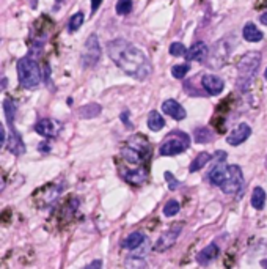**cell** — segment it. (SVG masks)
I'll return each mask as SVG.
<instances>
[{
	"instance_id": "8fae6325",
	"label": "cell",
	"mask_w": 267,
	"mask_h": 269,
	"mask_svg": "<svg viewBox=\"0 0 267 269\" xmlns=\"http://www.w3.org/2000/svg\"><path fill=\"white\" fill-rule=\"evenodd\" d=\"M162 110H164V113L170 115L171 118L176 120V121H181V120H184L186 118V110L184 107L181 105L178 101L175 99H167L164 101V104H162Z\"/></svg>"
},
{
	"instance_id": "6da1fadb",
	"label": "cell",
	"mask_w": 267,
	"mask_h": 269,
	"mask_svg": "<svg viewBox=\"0 0 267 269\" xmlns=\"http://www.w3.org/2000/svg\"><path fill=\"white\" fill-rule=\"evenodd\" d=\"M107 54L110 57V60L120 70H123L126 74L138 81L146 79L148 74L151 73V63L148 60V57L138 47H135L126 40H123V38H117V40H113L107 44Z\"/></svg>"
},
{
	"instance_id": "e0dca14e",
	"label": "cell",
	"mask_w": 267,
	"mask_h": 269,
	"mask_svg": "<svg viewBox=\"0 0 267 269\" xmlns=\"http://www.w3.org/2000/svg\"><path fill=\"white\" fill-rule=\"evenodd\" d=\"M143 243H145V235L141 232H132L129 236H126V239L123 241V249H128V251H135L138 249Z\"/></svg>"
},
{
	"instance_id": "4dcf8cb0",
	"label": "cell",
	"mask_w": 267,
	"mask_h": 269,
	"mask_svg": "<svg viewBox=\"0 0 267 269\" xmlns=\"http://www.w3.org/2000/svg\"><path fill=\"white\" fill-rule=\"evenodd\" d=\"M164 175H165V178H167V181H168V189H170V190H175V189L179 186V181H178L173 175H171L170 172H165Z\"/></svg>"
},
{
	"instance_id": "4316f807",
	"label": "cell",
	"mask_w": 267,
	"mask_h": 269,
	"mask_svg": "<svg viewBox=\"0 0 267 269\" xmlns=\"http://www.w3.org/2000/svg\"><path fill=\"white\" fill-rule=\"evenodd\" d=\"M179 213V203L176 200H170L167 201V205L164 206V214L167 217H171V216H176Z\"/></svg>"
},
{
	"instance_id": "d590c367",
	"label": "cell",
	"mask_w": 267,
	"mask_h": 269,
	"mask_svg": "<svg viewBox=\"0 0 267 269\" xmlns=\"http://www.w3.org/2000/svg\"><path fill=\"white\" fill-rule=\"evenodd\" d=\"M5 87H6V79L3 78V79H2V89H5Z\"/></svg>"
},
{
	"instance_id": "ba28073f",
	"label": "cell",
	"mask_w": 267,
	"mask_h": 269,
	"mask_svg": "<svg viewBox=\"0 0 267 269\" xmlns=\"http://www.w3.org/2000/svg\"><path fill=\"white\" fill-rule=\"evenodd\" d=\"M181 230H183V227H181V225L171 227L168 232H165V233L162 235V236L157 239V241H156L154 251H156V252H164V251H167V249H170L171 246H175L176 239H178L179 235H181Z\"/></svg>"
},
{
	"instance_id": "e575fe53",
	"label": "cell",
	"mask_w": 267,
	"mask_h": 269,
	"mask_svg": "<svg viewBox=\"0 0 267 269\" xmlns=\"http://www.w3.org/2000/svg\"><path fill=\"white\" fill-rule=\"evenodd\" d=\"M260 21H261V24H264V25H267V13H264V14H261V17H260Z\"/></svg>"
},
{
	"instance_id": "d6a6232c",
	"label": "cell",
	"mask_w": 267,
	"mask_h": 269,
	"mask_svg": "<svg viewBox=\"0 0 267 269\" xmlns=\"http://www.w3.org/2000/svg\"><path fill=\"white\" fill-rule=\"evenodd\" d=\"M101 2H102V0H91V9H93V11H96V9L101 6Z\"/></svg>"
},
{
	"instance_id": "83f0119b",
	"label": "cell",
	"mask_w": 267,
	"mask_h": 269,
	"mask_svg": "<svg viewBox=\"0 0 267 269\" xmlns=\"http://www.w3.org/2000/svg\"><path fill=\"white\" fill-rule=\"evenodd\" d=\"M170 54L173 57H183L187 54V47L183 43H171L170 44Z\"/></svg>"
},
{
	"instance_id": "d6986e66",
	"label": "cell",
	"mask_w": 267,
	"mask_h": 269,
	"mask_svg": "<svg viewBox=\"0 0 267 269\" xmlns=\"http://www.w3.org/2000/svg\"><path fill=\"white\" fill-rule=\"evenodd\" d=\"M217 255H218V247L215 244H209L207 247H204L203 251L198 254L197 260H198V263L206 265L209 262H212L214 258H217Z\"/></svg>"
},
{
	"instance_id": "44dd1931",
	"label": "cell",
	"mask_w": 267,
	"mask_h": 269,
	"mask_svg": "<svg viewBox=\"0 0 267 269\" xmlns=\"http://www.w3.org/2000/svg\"><path fill=\"white\" fill-rule=\"evenodd\" d=\"M266 203V192L263 187L256 186L252 192V206L255 209H263Z\"/></svg>"
},
{
	"instance_id": "ffe728a7",
	"label": "cell",
	"mask_w": 267,
	"mask_h": 269,
	"mask_svg": "<svg viewBox=\"0 0 267 269\" xmlns=\"http://www.w3.org/2000/svg\"><path fill=\"white\" fill-rule=\"evenodd\" d=\"M164 126H165V120H164V117H162V115H160L159 112L151 110L149 115H148V128H149L152 132H159Z\"/></svg>"
},
{
	"instance_id": "cb8c5ba5",
	"label": "cell",
	"mask_w": 267,
	"mask_h": 269,
	"mask_svg": "<svg viewBox=\"0 0 267 269\" xmlns=\"http://www.w3.org/2000/svg\"><path fill=\"white\" fill-rule=\"evenodd\" d=\"M3 112H5V117H6V121L9 124V128H11L13 126V121H14V117H16V104L11 99H5L3 101Z\"/></svg>"
},
{
	"instance_id": "3957f363",
	"label": "cell",
	"mask_w": 267,
	"mask_h": 269,
	"mask_svg": "<svg viewBox=\"0 0 267 269\" xmlns=\"http://www.w3.org/2000/svg\"><path fill=\"white\" fill-rule=\"evenodd\" d=\"M261 65V54L260 52H249L245 54L237 63V85L241 89H247L258 73Z\"/></svg>"
},
{
	"instance_id": "603a6c76",
	"label": "cell",
	"mask_w": 267,
	"mask_h": 269,
	"mask_svg": "<svg viewBox=\"0 0 267 269\" xmlns=\"http://www.w3.org/2000/svg\"><path fill=\"white\" fill-rule=\"evenodd\" d=\"M212 158H211V155L209 153H206V151H203V153H200V155L194 159V162L190 164V172H197V170H201L209 161H211Z\"/></svg>"
},
{
	"instance_id": "2e32d148",
	"label": "cell",
	"mask_w": 267,
	"mask_h": 269,
	"mask_svg": "<svg viewBox=\"0 0 267 269\" xmlns=\"http://www.w3.org/2000/svg\"><path fill=\"white\" fill-rule=\"evenodd\" d=\"M126 181H129L131 184H143L146 179H148V172L146 169H134L129 170L126 174H123Z\"/></svg>"
},
{
	"instance_id": "ac0fdd59",
	"label": "cell",
	"mask_w": 267,
	"mask_h": 269,
	"mask_svg": "<svg viewBox=\"0 0 267 269\" xmlns=\"http://www.w3.org/2000/svg\"><path fill=\"white\" fill-rule=\"evenodd\" d=\"M242 35H244V38L249 43H258V41H261L263 38H264L263 32H260V28L256 27L253 22H247L245 24L244 30H242Z\"/></svg>"
},
{
	"instance_id": "9c48e42d",
	"label": "cell",
	"mask_w": 267,
	"mask_h": 269,
	"mask_svg": "<svg viewBox=\"0 0 267 269\" xmlns=\"http://www.w3.org/2000/svg\"><path fill=\"white\" fill-rule=\"evenodd\" d=\"M250 136H252V128L249 124L241 123L239 126H236L230 134H228L226 142H228V145L237 147V145H241V143H244Z\"/></svg>"
},
{
	"instance_id": "4fadbf2b",
	"label": "cell",
	"mask_w": 267,
	"mask_h": 269,
	"mask_svg": "<svg viewBox=\"0 0 267 269\" xmlns=\"http://www.w3.org/2000/svg\"><path fill=\"white\" fill-rule=\"evenodd\" d=\"M121 156H123V159H125L126 162H129V164H134V166H138V164H141L143 161L148 159V156H145L143 153H140L138 150H135L134 147L128 145V143H126V147L121 148Z\"/></svg>"
},
{
	"instance_id": "5b68a950",
	"label": "cell",
	"mask_w": 267,
	"mask_h": 269,
	"mask_svg": "<svg viewBox=\"0 0 267 269\" xmlns=\"http://www.w3.org/2000/svg\"><path fill=\"white\" fill-rule=\"evenodd\" d=\"M101 57V47H99V40L96 33H91L83 46V52H82V66L85 70L93 68L94 65L99 62Z\"/></svg>"
},
{
	"instance_id": "7c38bea8",
	"label": "cell",
	"mask_w": 267,
	"mask_h": 269,
	"mask_svg": "<svg viewBox=\"0 0 267 269\" xmlns=\"http://www.w3.org/2000/svg\"><path fill=\"white\" fill-rule=\"evenodd\" d=\"M207 57V46L203 43V41H198L195 44H192L187 49V54H186V59L189 62H203Z\"/></svg>"
},
{
	"instance_id": "836d02e7",
	"label": "cell",
	"mask_w": 267,
	"mask_h": 269,
	"mask_svg": "<svg viewBox=\"0 0 267 269\" xmlns=\"http://www.w3.org/2000/svg\"><path fill=\"white\" fill-rule=\"evenodd\" d=\"M38 150H40V151H49V150H51V145H49V143L43 142V143H40V147H38Z\"/></svg>"
},
{
	"instance_id": "74e56055",
	"label": "cell",
	"mask_w": 267,
	"mask_h": 269,
	"mask_svg": "<svg viewBox=\"0 0 267 269\" xmlns=\"http://www.w3.org/2000/svg\"><path fill=\"white\" fill-rule=\"evenodd\" d=\"M55 2H57V3H62V2H63V0H55Z\"/></svg>"
},
{
	"instance_id": "8992f818",
	"label": "cell",
	"mask_w": 267,
	"mask_h": 269,
	"mask_svg": "<svg viewBox=\"0 0 267 269\" xmlns=\"http://www.w3.org/2000/svg\"><path fill=\"white\" fill-rule=\"evenodd\" d=\"M226 195H234L244 187V175L242 169L239 166H230L228 167V177L225 182L220 186Z\"/></svg>"
},
{
	"instance_id": "7402d4cb",
	"label": "cell",
	"mask_w": 267,
	"mask_h": 269,
	"mask_svg": "<svg viewBox=\"0 0 267 269\" xmlns=\"http://www.w3.org/2000/svg\"><path fill=\"white\" fill-rule=\"evenodd\" d=\"M99 113H101V105H98V104H88V105H83V107L79 110L80 118H83V120L94 118V117H98Z\"/></svg>"
},
{
	"instance_id": "f546056e",
	"label": "cell",
	"mask_w": 267,
	"mask_h": 269,
	"mask_svg": "<svg viewBox=\"0 0 267 269\" xmlns=\"http://www.w3.org/2000/svg\"><path fill=\"white\" fill-rule=\"evenodd\" d=\"M187 73H189V65H176L171 68V74H173L175 79H184Z\"/></svg>"
},
{
	"instance_id": "30bf717a",
	"label": "cell",
	"mask_w": 267,
	"mask_h": 269,
	"mask_svg": "<svg viewBox=\"0 0 267 269\" xmlns=\"http://www.w3.org/2000/svg\"><path fill=\"white\" fill-rule=\"evenodd\" d=\"M201 85L209 94H220L225 89V82L214 74H206L201 81Z\"/></svg>"
},
{
	"instance_id": "7a4b0ae2",
	"label": "cell",
	"mask_w": 267,
	"mask_h": 269,
	"mask_svg": "<svg viewBox=\"0 0 267 269\" xmlns=\"http://www.w3.org/2000/svg\"><path fill=\"white\" fill-rule=\"evenodd\" d=\"M17 78L24 89H36L41 82V70L32 57H22L17 62Z\"/></svg>"
},
{
	"instance_id": "52a82bcc",
	"label": "cell",
	"mask_w": 267,
	"mask_h": 269,
	"mask_svg": "<svg viewBox=\"0 0 267 269\" xmlns=\"http://www.w3.org/2000/svg\"><path fill=\"white\" fill-rule=\"evenodd\" d=\"M214 159H215V164L214 167L209 172V181H211V184L214 186H222L226 177H228V167H226V153L225 151H217L214 155Z\"/></svg>"
},
{
	"instance_id": "277c9868",
	"label": "cell",
	"mask_w": 267,
	"mask_h": 269,
	"mask_svg": "<svg viewBox=\"0 0 267 269\" xmlns=\"http://www.w3.org/2000/svg\"><path fill=\"white\" fill-rule=\"evenodd\" d=\"M190 145V137L183 131H171L167 139L162 142L159 153L162 156H175L183 153Z\"/></svg>"
},
{
	"instance_id": "1f68e13d",
	"label": "cell",
	"mask_w": 267,
	"mask_h": 269,
	"mask_svg": "<svg viewBox=\"0 0 267 269\" xmlns=\"http://www.w3.org/2000/svg\"><path fill=\"white\" fill-rule=\"evenodd\" d=\"M94 268H102V262L101 260H94L93 263L88 265V269H94Z\"/></svg>"
},
{
	"instance_id": "9a60e30c",
	"label": "cell",
	"mask_w": 267,
	"mask_h": 269,
	"mask_svg": "<svg viewBox=\"0 0 267 269\" xmlns=\"http://www.w3.org/2000/svg\"><path fill=\"white\" fill-rule=\"evenodd\" d=\"M8 148L16 156H21L22 153L25 151L24 142H22L21 136H19V134L13 129V126H11V136H9V140H8Z\"/></svg>"
},
{
	"instance_id": "8d00e7d4",
	"label": "cell",
	"mask_w": 267,
	"mask_h": 269,
	"mask_svg": "<svg viewBox=\"0 0 267 269\" xmlns=\"http://www.w3.org/2000/svg\"><path fill=\"white\" fill-rule=\"evenodd\" d=\"M264 78L267 79V68H266V71H264Z\"/></svg>"
},
{
	"instance_id": "f1b7e54d",
	"label": "cell",
	"mask_w": 267,
	"mask_h": 269,
	"mask_svg": "<svg viewBox=\"0 0 267 269\" xmlns=\"http://www.w3.org/2000/svg\"><path fill=\"white\" fill-rule=\"evenodd\" d=\"M83 24V14L82 13H75L71 19H69V32H75V30H79L80 25Z\"/></svg>"
},
{
	"instance_id": "d4e9b609",
	"label": "cell",
	"mask_w": 267,
	"mask_h": 269,
	"mask_svg": "<svg viewBox=\"0 0 267 269\" xmlns=\"http://www.w3.org/2000/svg\"><path fill=\"white\" fill-rule=\"evenodd\" d=\"M212 137H214V134L207 128H198L195 131V142L197 143H207V142L212 140Z\"/></svg>"
},
{
	"instance_id": "484cf974",
	"label": "cell",
	"mask_w": 267,
	"mask_h": 269,
	"mask_svg": "<svg viewBox=\"0 0 267 269\" xmlns=\"http://www.w3.org/2000/svg\"><path fill=\"white\" fill-rule=\"evenodd\" d=\"M115 9H117V13L121 14V16L129 14L131 9H132V0H118Z\"/></svg>"
},
{
	"instance_id": "5bb4252c",
	"label": "cell",
	"mask_w": 267,
	"mask_h": 269,
	"mask_svg": "<svg viewBox=\"0 0 267 269\" xmlns=\"http://www.w3.org/2000/svg\"><path fill=\"white\" fill-rule=\"evenodd\" d=\"M35 131L43 137H54L57 134V124L52 120L43 118L35 124Z\"/></svg>"
}]
</instances>
